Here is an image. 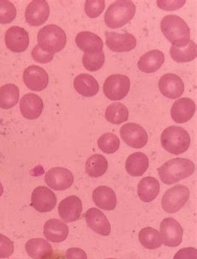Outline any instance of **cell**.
I'll return each instance as SVG.
<instances>
[{
    "label": "cell",
    "mask_w": 197,
    "mask_h": 259,
    "mask_svg": "<svg viewBox=\"0 0 197 259\" xmlns=\"http://www.w3.org/2000/svg\"><path fill=\"white\" fill-rule=\"evenodd\" d=\"M88 226L95 233L102 236H108L111 233V225L105 214L99 209H88L85 213Z\"/></svg>",
    "instance_id": "obj_19"
},
{
    "label": "cell",
    "mask_w": 197,
    "mask_h": 259,
    "mask_svg": "<svg viewBox=\"0 0 197 259\" xmlns=\"http://www.w3.org/2000/svg\"><path fill=\"white\" fill-rule=\"evenodd\" d=\"M16 15V8L14 4L7 0H0V24H10L15 20Z\"/></svg>",
    "instance_id": "obj_36"
},
{
    "label": "cell",
    "mask_w": 197,
    "mask_h": 259,
    "mask_svg": "<svg viewBox=\"0 0 197 259\" xmlns=\"http://www.w3.org/2000/svg\"><path fill=\"white\" fill-rule=\"evenodd\" d=\"M128 110L121 103L111 104L105 113V117L107 121L114 125H120L125 122L128 120Z\"/></svg>",
    "instance_id": "obj_33"
},
{
    "label": "cell",
    "mask_w": 197,
    "mask_h": 259,
    "mask_svg": "<svg viewBox=\"0 0 197 259\" xmlns=\"http://www.w3.org/2000/svg\"><path fill=\"white\" fill-rule=\"evenodd\" d=\"M130 90V79L124 74H112L103 84V92L110 101H120L126 97Z\"/></svg>",
    "instance_id": "obj_7"
},
{
    "label": "cell",
    "mask_w": 197,
    "mask_h": 259,
    "mask_svg": "<svg viewBox=\"0 0 197 259\" xmlns=\"http://www.w3.org/2000/svg\"><path fill=\"white\" fill-rule=\"evenodd\" d=\"M173 259H197V250L195 247H185L179 250Z\"/></svg>",
    "instance_id": "obj_40"
},
{
    "label": "cell",
    "mask_w": 197,
    "mask_h": 259,
    "mask_svg": "<svg viewBox=\"0 0 197 259\" xmlns=\"http://www.w3.org/2000/svg\"><path fill=\"white\" fill-rule=\"evenodd\" d=\"M107 259H116V258H107Z\"/></svg>",
    "instance_id": "obj_44"
},
{
    "label": "cell",
    "mask_w": 197,
    "mask_h": 259,
    "mask_svg": "<svg viewBox=\"0 0 197 259\" xmlns=\"http://www.w3.org/2000/svg\"><path fill=\"white\" fill-rule=\"evenodd\" d=\"M160 92L168 99H177L185 90L182 79L175 74H166L158 83Z\"/></svg>",
    "instance_id": "obj_17"
},
{
    "label": "cell",
    "mask_w": 197,
    "mask_h": 259,
    "mask_svg": "<svg viewBox=\"0 0 197 259\" xmlns=\"http://www.w3.org/2000/svg\"><path fill=\"white\" fill-rule=\"evenodd\" d=\"M25 250L29 257L33 259H52L53 249L48 241L43 238H33L25 244Z\"/></svg>",
    "instance_id": "obj_21"
},
{
    "label": "cell",
    "mask_w": 197,
    "mask_h": 259,
    "mask_svg": "<svg viewBox=\"0 0 197 259\" xmlns=\"http://www.w3.org/2000/svg\"><path fill=\"white\" fill-rule=\"evenodd\" d=\"M67 259H88V256L83 249L79 247H71L67 250Z\"/></svg>",
    "instance_id": "obj_42"
},
{
    "label": "cell",
    "mask_w": 197,
    "mask_h": 259,
    "mask_svg": "<svg viewBox=\"0 0 197 259\" xmlns=\"http://www.w3.org/2000/svg\"><path fill=\"white\" fill-rule=\"evenodd\" d=\"M98 147L104 153L112 154L116 152L120 147V140L113 133H106L98 140Z\"/></svg>",
    "instance_id": "obj_34"
},
{
    "label": "cell",
    "mask_w": 197,
    "mask_h": 259,
    "mask_svg": "<svg viewBox=\"0 0 197 259\" xmlns=\"http://www.w3.org/2000/svg\"><path fill=\"white\" fill-rule=\"evenodd\" d=\"M47 185L55 191H64L74 184V177L70 170L64 167H53L45 175Z\"/></svg>",
    "instance_id": "obj_11"
},
{
    "label": "cell",
    "mask_w": 197,
    "mask_h": 259,
    "mask_svg": "<svg viewBox=\"0 0 197 259\" xmlns=\"http://www.w3.org/2000/svg\"><path fill=\"white\" fill-rule=\"evenodd\" d=\"M105 1L103 0H88L85 2V12L88 17L95 19L104 10Z\"/></svg>",
    "instance_id": "obj_37"
},
{
    "label": "cell",
    "mask_w": 197,
    "mask_h": 259,
    "mask_svg": "<svg viewBox=\"0 0 197 259\" xmlns=\"http://www.w3.org/2000/svg\"><path fill=\"white\" fill-rule=\"evenodd\" d=\"M105 62L103 51L98 54H84L83 57V66L88 71H97L102 67Z\"/></svg>",
    "instance_id": "obj_35"
},
{
    "label": "cell",
    "mask_w": 197,
    "mask_h": 259,
    "mask_svg": "<svg viewBox=\"0 0 197 259\" xmlns=\"http://www.w3.org/2000/svg\"><path fill=\"white\" fill-rule=\"evenodd\" d=\"M57 204V197L54 192H52L48 187H36L33 190L31 197V206L33 208L42 212H49L54 208Z\"/></svg>",
    "instance_id": "obj_10"
},
{
    "label": "cell",
    "mask_w": 197,
    "mask_h": 259,
    "mask_svg": "<svg viewBox=\"0 0 197 259\" xmlns=\"http://www.w3.org/2000/svg\"><path fill=\"white\" fill-rule=\"evenodd\" d=\"M69 227L58 219H50L43 227V235L50 242H59L66 240L69 236Z\"/></svg>",
    "instance_id": "obj_22"
},
{
    "label": "cell",
    "mask_w": 197,
    "mask_h": 259,
    "mask_svg": "<svg viewBox=\"0 0 197 259\" xmlns=\"http://www.w3.org/2000/svg\"><path fill=\"white\" fill-rule=\"evenodd\" d=\"M19 90L14 84H7L0 87V108L9 110L19 102Z\"/></svg>",
    "instance_id": "obj_30"
},
{
    "label": "cell",
    "mask_w": 197,
    "mask_h": 259,
    "mask_svg": "<svg viewBox=\"0 0 197 259\" xmlns=\"http://www.w3.org/2000/svg\"><path fill=\"white\" fill-rule=\"evenodd\" d=\"M43 101L35 94H27L20 100V111L26 119H38L43 112Z\"/></svg>",
    "instance_id": "obj_18"
},
{
    "label": "cell",
    "mask_w": 197,
    "mask_h": 259,
    "mask_svg": "<svg viewBox=\"0 0 197 259\" xmlns=\"http://www.w3.org/2000/svg\"><path fill=\"white\" fill-rule=\"evenodd\" d=\"M15 244L6 236L0 234V258H7L14 253Z\"/></svg>",
    "instance_id": "obj_38"
},
{
    "label": "cell",
    "mask_w": 197,
    "mask_h": 259,
    "mask_svg": "<svg viewBox=\"0 0 197 259\" xmlns=\"http://www.w3.org/2000/svg\"><path fill=\"white\" fill-rule=\"evenodd\" d=\"M170 55L175 61L179 63L190 62L195 60L197 56V47L195 42L189 43L182 48L172 46L170 49Z\"/></svg>",
    "instance_id": "obj_29"
},
{
    "label": "cell",
    "mask_w": 197,
    "mask_h": 259,
    "mask_svg": "<svg viewBox=\"0 0 197 259\" xmlns=\"http://www.w3.org/2000/svg\"><path fill=\"white\" fill-rule=\"evenodd\" d=\"M195 112V104L190 98L179 99L171 109V115L176 123H185L193 117Z\"/></svg>",
    "instance_id": "obj_20"
},
{
    "label": "cell",
    "mask_w": 197,
    "mask_h": 259,
    "mask_svg": "<svg viewBox=\"0 0 197 259\" xmlns=\"http://www.w3.org/2000/svg\"><path fill=\"white\" fill-rule=\"evenodd\" d=\"M149 166V160L145 154L135 152L126 159V170L133 177H140L147 171Z\"/></svg>",
    "instance_id": "obj_27"
},
{
    "label": "cell",
    "mask_w": 197,
    "mask_h": 259,
    "mask_svg": "<svg viewBox=\"0 0 197 259\" xmlns=\"http://www.w3.org/2000/svg\"><path fill=\"white\" fill-rule=\"evenodd\" d=\"M49 5L45 0H33L29 3L25 12V19L31 26H40L48 20Z\"/></svg>",
    "instance_id": "obj_13"
},
{
    "label": "cell",
    "mask_w": 197,
    "mask_h": 259,
    "mask_svg": "<svg viewBox=\"0 0 197 259\" xmlns=\"http://www.w3.org/2000/svg\"><path fill=\"white\" fill-rule=\"evenodd\" d=\"M108 168L107 159L100 154H94L86 162V172L91 178H99L107 172Z\"/></svg>",
    "instance_id": "obj_31"
},
{
    "label": "cell",
    "mask_w": 197,
    "mask_h": 259,
    "mask_svg": "<svg viewBox=\"0 0 197 259\" xmlns=\"http://www.w3.org/2000/svg\"><path fill=\"white\" fill-rule=\"evenodd\" d=\"M161 237L162 243L166 247H178L182 242L183 229L178 222L172 219L167 218L162 220L160 226Z\"/></svg>",
    "instance_id": "obj_9"
},
{
    "label": "cell",
    "mask_w": 197,
    "mask_h": 259,
    "mask_svg": "<svg viewBox=\"0 0 197 259\" xmlns=\"http://www.w3.org/2000/svg\"><path fill=\"white\" fill-rule=\"evenodd\" d=\"M83 203L79 197L69 196L60 202L58 214L65 223H73L80 219Z\"/></svg>",
    "instance_id": "obj_16"
},
{
    "label": "cell",
    "mask_w": 197,
    "mask_h": 259,
    "mask_svg": "<svg viewBox=\"0 0 197 259\" xmlns=\"http://www.w3.org/2000/svg\"><path fill=\"white\" fill-rule=\"evenodd\" d=\"M139 242L148 249H157L162 244V237L158 231L152 228H143L138 235Z\"/></svg>",
    "instance_id": "obj_32"
},
{
    "label": "cell",
    "mask_w": 197,
    "mask_h": 259,
    "mask_svg": "<svg viewBox=\"0 0 197 259\" xmlns=\"http://www.w3.org/2000/svg\"><path fill=\"white\" fill-rule=\"evenodd\" d=\"M74 87L78 93L85 97H93L99 92V84L92 75L81 74L74 79Z\"/></svg>",
    "instance_id": "obj_26"
},
{
    "label": "cell",
    "mask_w": 197,
    "mask_h": 259,
    "mask_svg": "<svg viewBox=\"0 0 197 259\" xmlns=\"http://www.w3.org/2000/svg\"><path fill=\"white\" fill-rule=\"evenodd\" d=\"M160 192L159 182L156 178L147 177L138 184V197L144 202H151Z\"/></svg>",
    "instance_id": "obj_28"
},
{
    "label": "cell",
    "mask_w": 197,
    "mask_h": 259,
    "mask_svg": "<svg viewBox=\"0 0 197 259\" xmlns=\"http://www.w3.org/2000/svg\"><path fill=\"white\" fill-rule=\"evenodd\" d=\"M121 139L129 147L143 148L148 142V133L145 129L136 123H126L120 130Z\"/></svg>",
    "instance_id": "obj_8"
},
{
    "label": "cell",
    "mask_w": 197,
    "mask_h": 259,
    "mask_svg": "<svg viewBox=\"0 0 197 259\" xmlns=\"http://www.w3.org/2000/svg\"><path fill=\"white\" fill-rule=\"evenodd\" d=\"M32 57H33V60H35L36 62L47 64V63L52 61V59H53V54L43 51L38 45L32 51Z\"/></svg>",
    "instance_id": "obj_39"
},
{
    "label": "cell",
    "mask_w": 197,
    "mask_h": 259,
    "mask_svg": "<svg viewBox=\"0 0 197 259\" xmlns=\"http://www.w3.org/2000/svg\"><path fill=\"white\" fill-rule=\"evenodd\" d=\"M5 44L13 52H24L29 46V33L21 27H11L5 34Z\"/></svg>",
    "instance_id": "obj_14"
},
{
    "label": "cell",
    "mask_w": 197,
    "mask_h": 259,
    "mask_svg": "<svg viewBox=\"0 0 197 259\" xmlns=\"http://www.w3.org/2000/svg\"><path fill=\"white\" fill-rule=\"evenodd\" d=\"M194 171V163L189 159L185 158L171 159L158 168L160 178L166 185H172L189 178Z\"/></svg>",
    "instance_id": "obj_1"
},
{
    "label": "cell",
    "mask_w": 197,
    "mask_h": 259,
    "mask_svg": "<svg viewBox=\"0 0 197 259\" xmlns=\"http://www.w3.org/2000/svg\"><path fill=\"white\" fill-rule=\"evenodd\" d=\"M23 79L26 87L33 92H41L48 87V73L40 66L31 65L27 68L23 74Z\"/></svg>",
    "instance_id": "obj_12"
},
{
    "label": "cell",
    "mask_w": 197,
    "mask_h": 259,
    "mask_svg": "<svg viewBox=\"0 0 197 259\" xmlns=\"http://www.w3.org/2000/svg\"><path fill=\"white\" fill-rule=\"evenodd\" d=\"M3 193H4V187L2 184L0 183V197H2Z\"/></svg>",
    "instance_id": "obj_43"
},
{
    "label": "cell",
    "mask_w": 197,
    "mask_h": 259,
    "mask_svg": "<svg viewBox=\"0 0 197 259\" xmlns=\"http://www.w3.org/2000/svg\"><path fill=\"white\" fill-rule=\"evenodd\" d=\"M93 200L96 206L102 210L112 211L116 208V194L112 188L107 186L97 187L93 192Z\"/></svg>",
    "instance_id": "obj_24"
},
{
    "label": "cell",
    "mask_w": 197,
    "mask_h": 259,
    "mask_svg": "<svg viewBox=\"0 0 197 259\" xmlns=\"http://www.w3.org/2000/svg\"><path fill=\"white\" fill-rule=\"evenodd\" d=\"M162 33L172 46L185 47L190 41V29L187 24L177 15H166L161 22Z\"/></svg>",
    "instance_id": "obj_2"
},
{
    "label": "cell",
    "mask_w": 197,
    "mask_h": 259,
    "mask_svg": "<svg viewBox=\"0 0 197 259\" xmlns=\"http://www.w3.org/2000/svg\"><path fill=\"white\" fill-rule=\"evenodd\" d=\"M107 46L113 52H129L137 46V39L129 33L117 34L113 32H106Z\"/></svg>",
    "instance_id": "obj_15"
},
{
    "label": "cell",
    "mask_w": 197,
    "mask_h": 259,
    "mask_svg": "<svg viewBox=\"0 0 197 259\" xmlns=\"http://www.w3.org/2000/svg\"><path fill=\"white\" fill-rule=\"evenodd\" d=\"M75 42L85 54H98L102 52L103 43L102 38L92 32H80L75 38Z\"/></svg>",
    "instance_id": "obj_23"
},
{
    "label": "cell",
    "mask_w": 197,
    "mask_h": 259,
    "mask_svg": "<svg viewBox=\"0 0 197 259\" xmlns=\"http://www.w3.org/2000/svg\"><path fill=\"white\" fill-rule=\"evenodd\" d=\"M164 61V54L162 51L155 50L143 55L138 61V65L142 72L150 74L159 70Z\"/></svg>",
    "instance_id": "obj_25"
},
{
    "label": "cell",
    "mask_w": 197,
    "mask_h": 259,
    "mask_svg": "<svg viewBox=\"0 0 197 259\" xmlns=\"http://www.w3.org/2000/svg\"><path fill=\"white\" fill-rule=\"evenodd\" d=\"M38 43L43 51L51 54L58 53L66 46V34L60 27L49 24L38 32Z\"/></svg>",
    "instance_id": "obj_5"
},
{
    "label": "cell",
    "mask_w": 197,
    "mask_h": 259,
    "mask_svg": "<svg viewBox=\"0 0 197 259\" xmlns=\"http://www.w3.org/2000/svg\"><path fill=\"white\" fill-rule=\"evenodd\" d=\"M157 6L164 10H176L182 7L185 1H157Z\"/></svg>",
    "instance_id": "obj_41"
},
{
    "label": "cell",
    "mask_w": 197,
    "mask_h": 259,
    "mask_svg": "<svg viewBox=\"0 0 197 259\" xmlns=\"http://www.w3.org/2000/svg\"><path fill=\"white\" fill-rule=\"evenodd\" d=\"M190 197V191L185 186L177 185L167 190L162 199L163 210L168 213L180 211Z\"/></svg>",
    "instance_id": "obj_6"
},
{
    "label": "cell",
    "mask_w": 197,
    "mask_h": 259,
    "mask_svg": "<svg viewBox=\"0 0 197 259\" xmlns=\"http://www.w3.org/2000/svg\"><path fill=\"white\" fill-rule=\"evenodd\" d=\"M136 14V5L129 0H118L110 5L105 14V23L111 29H118L131 21Z\"/></svg>",
    "instance_id": "obj_3"
},
{
    "label": "cell",
    "mask_w": 197,
    "mask_h": 259,
    "mask_svg": "<svg viewBox=\"0 0 197 259\" xmlns=\"http://www.w3.org/2000/svg\"><path fill=\"white\" fill-rule=\"evenodd\" d=\"M162 146L166 151L174 155H180L187 151L190 138L188 132L180 126H170L162 132Z\"/></svg>",
    "instance_id": "obj_4"
}]
</instances>
